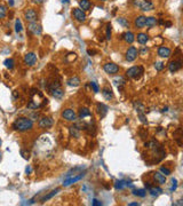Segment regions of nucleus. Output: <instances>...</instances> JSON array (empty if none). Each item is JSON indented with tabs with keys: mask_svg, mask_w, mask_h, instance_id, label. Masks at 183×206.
<instances>
[{
	"mask_svg": "<svg viewBox=\"0 0 183 206\" xmlns=\"http://www.w3.org/2000/svg\"><path fill=\"white\" fill-rule=\"evenodd\" d=\"M33 120H31L28 117H18L12 124V128L20 133H25V132L32 131L33 129Z\"/></svg>",
	"mask_w": 183,
	"mask_h": 206,
	"instance_id": "obj_1",
	"label": "nucleus"
},
{
	"mask_svg": "<svg viewBox=\"0 0 183 206\" xmlns=\"http://www.w3.org/2000/svg\"><path fill=\"white\" fill-rule=\"evenodd\" d=\"M144 73V69L141 65H135V67L129 68L126 71V77L129 79H134V80H137L140 79Z\"/></svg>",
	"mask_w": 183,
	"mask_h": 206,
	"instance_id": "obj_2",
	"label": "nucleus"
},
{
	"mask_svg": "<svg viewBox=\"0 0 183 206\" xmlns=\"http://www.w3.org/2000/svg\"><path fill=\"white\" fill-rule=\"evenodd\" d=\"M134 6L138 7L142 12H150L155 8V6H153L151 1H147V0H135L134 1Z\"/></svg>",
	"mask_w": 183,
	"mask_h": 206,
	"instance_id": "obj_3",
	"label": "nucleus"
},
{
	"mask_svg": "<svg viewBox=\"0 0 183 206\" xmlns=\"http://www.w3.org/2000/svg\"><path fill=\"white\" fill-rule=\"evenodd\" d=\"M103 70H104V72L108 73V75L113 76V75H117V73L119 72L120 69L116 63H113V62H108V63H106L104 65H103Z\"/></svg>",
	"mask_w": 183,
	"mask_h": 206,
	"instance_id": "obj_4",
	"label": "nucleus"
},
{
	"mask_svg": "<svg viewBox=\"0 0 183 206\" xmlns=\"http://www.w3.org/2000/svg\"><path fill=\"white\" fill-rule=\"evenodd\" d=\"M24 18L28 23L37 22V20H38V13H37V11L33 9V8H28V9H25V12H24Z\"/></svg>",
	"mask_w": 183,
	"mask_h": 206,
	"instance_id": "obj_5",
	"label": "nucleus"
},
{
	"mask_svg": "<svg viewBox=\"0 0 183 206\" xmlns=\"http://www.w3.org/2000/svg\"><path fill=\"white\" fill-rule=\"evenodd\" d=\"M137 56H138V50H137L136 47H134V46L128 47V49H127L126 53H125V59H126V61L133 62V61L136 60Z\"/></svg>",
	"mask_w": 183,
	"mask_h": 206,
	"instance_id": "obj_6",
	"label": "nucleus"
},
{
	"mask_svg": "<svg viewBox=\"0 0 183 206\" xmlns=\"http://www.w3.org/2000/svg\"><path fill=\"white\" fill-rule=\"evenodd\" d=\"M53 125H54V120L50 117L45 116V117L39 118L38 126H39V128H41V129H47V128H50Z\"/></svg>",
	"mask_w": 183,
	"mask_h": 206,
	"instance_id": "obj_7",
	"label": "nucleus"
},
{
	"mask_svg": "<svg viewBox=\"0 0 183 206\" xmlns=\"http://www.w3.org/2000/svg\"><path fill=\"white\" fill-rule=\"evenodd\" d=\"M72 16H73V18L76 20L77 22H85L86 21V13H85L82 9H80V8H73L72 9Z\"/></svg>",
	"mask_w": 183,
	"mask_h": 206,
	"instance_id": "obj_8",
	"label": "nucleus"
},
{
	"mask_svg": "<svg viewBox=\"0 0 183 206\" xmlns=\"http://www.w3.org/2000/svg\"><path fill=\"white\" fill-rule=\"evenodd\" d=\"M28 30L33 36H40L42 32V26L37 22H32V23H29Z\"/></svg>",
	"mask_w": 183,
	"mask_h": 206,
	"instance_id": "obj_9",
	"label": "nucleus"
},
{
	"mask_svg": "<svg viewBox=\"0 0 183 206\" xmlns=\"http://www.w3.org/2000/svg\"><path fill=\"white\" fill-rule=\"evenodd\" d=\"M62 118L67 121H76L77 120V114L72 109H64L62 111Z\"/></svg>",
	"mask_w": 183,
	"mask_h": 206,
	"instance_id": "obj_10",
	"label": "nucleus"
},
{
	"mask_svg": "<svg viewBox=\"0 0 183 206\" xmlns=\"http://www.w3.org/2000/svg\"><path fill=\"white\" fill-rule=\"evenodd\" d=\"M37 61H38V59H37V55H35V53H32V52H30V53H26L24 55V62H25V64H26L28 67H33V65H35Z\"/></svg>",
	"mask_w": 183,
	"mask_h": 206,
	"instance_id": "obj_11",
	"label": "nucleus"
},
{
	"mask_svg": "<svg viewBox=\"0 0 183 206\" xmlns=\"http://www.w3.org/2000/svg\"><path fill=\"white\" fill-rule=\"evenodd\" d=\"M182 69V61L180 60H174V61H171L168 64V70L169 72H172V73H174V72L179 71V70H181Z\"/></svg>",
	"mask_w": 183,
	"mask_h": 206,
	"instance_id": "obj_12",
	"label": "nucleus"
},
{
	"mask_svg": "<svg viewBox=\"0 0 183 206\" xmlns=\"http://www.w3.org/2000/svg\"><path fill=\"white\" fill-rule=\"evenodd\" d=\"M158 55L160 57H162V59H168V57H171V55H172V50H171V48H168V47L166 46H160L158 48Z\"/></svg>",
	"mask_w": 183,
	"mask_h": 206,
	"instance_id": "obj_13",
	"label": "nucleus"
},
{
	"mask_svg": "<svg viewBox=\"0 0 183 206\" xmlns=\"http://www.w3.org/2000/svg\"><path fill=\"white\" fill-rule=\"evenodd\" d=\"M48 91L53 95V97L57 100H61L64 96V91L62 89V87H54V88H49Z\"/></svg>",
	"mask_w": 183,
	"mask_h": 206,
	"instance_id": "obj_14",
	"label": "nucleus"
},
{
	"mask_svg": "<svg viewBox=\"0 0 183 206\" xmlns=\"http://www.w3.org/2000/svg\"><path fill=\"white\" fill-rule=\"evenodd\" d=\"M145 17L144 15H140V16H137L135 20H134V26L135 29H143L145 26Z\"/></svg>",
	"mask_w": 183,
	"mask_h": 206,
	"instance_id": "obj_15",
	"label": "nucleus"
},
{
	"mask_svg": "<svg viewBox=\"0 0 183 206\" xmlns=\"http://www.w3.org/2000/svg\"><path fill=\"white\" fill-rule=\"evenodd\" d=\"M147 190H148V192L152 197H157V196L162 194V189L160 188V187H158V185H150Z\"/></svg>",
	"mask_w": 183,
	"mask_h": 206,
	"instance_id": "obj_16",
	"label": "nucleus"
},
{
	"mask_svg": "<svg viewBox=\"0 0 183 206\" xmlns=\"http://www.w3.org/2000/svg\"><path fill=\"white\" fill-rule=\"evenodd\" d=\"M102 95H103V97H104L106 100H108V101L113 99V92H112V89H111L110 86H104V87H103Z\"/></svg>",
	"mask_w": 183,
	"mask_h": 206,
	"instance_id": "obj_17",
	"label": "nucleus"
},
{
	"mask_svg": "<svg viewBox=\"0 0 183 206\" xmlns=\"http://www.w3.org/2000/svg\"><path fill=\"white\" fill-rule=\"evenodd\" d=\"M84 176H85V174L80 173V174L77 175V176H71V178H68L67 180H64L63 185L64 187H68V185H72V183H74V182H77V181H79V180H81Z\"/></svg>",
	"mask_w": 183,
	"mask_h": 206,
	"instance_id": "obj_18",
	"label": "nucleus"
},
{
	"mask_svg": "<svg viewBox=\"0 0 183 206\" xmlns=\"http://www.w3.org/2000/svg\"><path fill=\"white\" fill-rule=\"evenodd\" d=\"M96 110H97V114L100 115L101 118L106 117V115L108 114V107L104 103H97L96 104Z\"/></svg>",
	"mask_w": 183,
	"mask_h": 206,
	"instance_id": "obj_19",
	"label": "nucleus"
},
{
	"mask_svg": "<svg viewBox=\"0 0 183 206\" xmlns=\"http://www.w3.org/2000/svg\"><path fill=\"white\" fill-rule=\"evenodd\" d=\"M80 78L77 77V76H73V77H70V78L67 80V85L70 86V87H78V86L80 85Z\"/></svg>",
	"mask_w": 183,
	"mask_h": 206,
	"instance_id": "obj_20",
	"label": "nucleus"
},
{
	"mask_svg": "<svg viewBox=\"0 0 183 206\" xmlns=\"http://www.w3.org/2000/svg\"><path fill=\"white\" fill-rule=\"evenodd\" d=\"M121 39L125 40L127 44H133L134 40H135V35H134L133 32L127 31V32H125V33L121 35Z\"/></svg>",
	"mask_w": 183,
	"mask_h": 206,
	"instance_id": "obj_21",
	"label": "nucleus"
},
{
	"mask_svg": "<svg viewBox=\"0 0 183 206\" xmlns=\"http://www.w3.org/2000/svg\"><path fill=\"white\" fill-rule=\"evenodd\" d=\"M153 180H155L158 185H165L166 183V176L160 172H155L153 173Z\"/></svg>",
	"mask_w": 183,
	"mask_h": 206,
	"instance_id": "obj_22",
	"label": "nucleus"
},
{
	"mask_svg": "<svg viewBox=\"0 0 183 206\" xmlns=\"http://www.w3.org/2000/svg\"><path fill=\"white\" fill-rule=\"evenodd\" d=\"M135 39L137 40V43L141 44V45H145V44L149 41V36L144 32H140V33H137V36Z\"/></svg>",
	"mask_w": 183,
	"mask_h": 206,
	"instance_id": "obj_23",
	"label": "nucleus"
},
{
	"mask_svg": "<svg viewBox=\"0 0 183 206\" xmlns=\"http://www.w3.org/2000/svg\"><path fill=\"white\" fill-rule=\"evenodd\" d=\"M79 8L82 9L84 12L89 11V9L92 8L91 0H79Z\"/></svg>",
	"mask_w": 183,
	"mask_h": 206,
	"instance_id": "obj_24",
	"label": "nucleus"
},
{
	"mask_svg": "<svg viewBox=\"0 0 183 206\" xmlns=\"http://www.w3.org/2000/svg\"><path fill=\"white\" fill-rule=\"evenodd\" d=\"M157 21H158V20H157L155 16H149V17H147V20H145V26L148 29L153 28V26L157 25Z\"/></svg>",
	"mask_w": 183,
	"mask_h": 206,
	"instance_id": "obj_25",
	"label": "nucleus"
},
{
	"mask_svg": "<svg viewBox=\"0 0 183 206\" xmlns=\"http://www.w3.org/2000/svg\"><path fill=\"white\" fill-rule=\"evenodd\" d=\"M78 116H79V118H80V119H84V118L92 116V112H91V110H89L88 108H81L80 110H79V114H78Z\"/></svg>",
	"mask_w": 183,
	"mask_h": 206,
	"instance_id": "obj_26",
	"label": "nucleus"
},
{
	"mask_svg": "<svg viewBox=\"0 0 183 206\" xmlns=\"http://www.w3.org/2000/svg\"><path fill=\"white\" fill-rule=\"evenodd\" d=\"M70 135L73 138H79L80 136V128L78 125H73L70 127Z\"/></svg>",
	"mask_w": 183,
	"mask_h": 206,
	"instance_id": "obj_27",
	"label": "nucleus"
},
{
	"mask_svg": "<svg viewBox=\"0 0 183 206\" xmlns=\"http://www.w3.org/2000/svg\"><path fill=\"white\" fill-rule=\"evenodd\" d=\"M128 185H129V183L127 181L118 180V181H116V183H115V188H116L117 190H123L125 187H128Z\"/></svg>",
	"mask_w": 183,
	"mask_h": 206,
	"instance_id": "obj_28",
	"label": "nucleus"
},
{
	"mask_svg": "<svg viewBox=\"0 0 183 206\" xmlns=\"http://www.w3.org/2000/svg\"><path fill=\"white\" fill-rule=\"evenodd\" d=\"M132 194H133L134 196L144 198L145 196H147V190H145V189H134V190H132Z\"/></svg>",
	"mask_w": 183,
	"mask_h": 206,
	"instance_id": "obj_29",
	"label": "nucleus"
},
{
	"mask_svg": "<svg viewBox=\"0 0 183 206\" xmlns=\"http://www.w3.org/2000/svg\"><path fill=\"white\" fill-rule=\"evenodd\" d=\"M57 192H60V188H57V189H55V190H53V191H50L48 195H46V196H44L41 199H40V202L41 203H44V202H47L48 199H50L52 197H54V196L56 195Z\"/></svg>",
	"mask_w": 183,
	"mask_h": 206,
	"instance_id": "obj_30",
	"label": "nucleus"
},
{
	"mask_svg": "<svg viewBox=\"0 0 183 206\" xmlns=\"http://www.w3.org/2000/svg\"><path fill=\"white\" fill-rule=\"evenodd\" d=\"M4 65L7 68V69L12 70V69H14V67H15V61L13 60V59H6V60L4 61Z\"/></svg>",
	"mask_w": 183,
	"mask_h": 206,
	"instance_id": "obj_31",
	"label": "nucleus"
},
{
	"mask_svg": "<svg viewBox=\"0 0 183 206\" xmlns=\"http://www.w3.org/2000/svg\"><path fill=\"white\" fill-rule=\"evenodd\" d=\"M117 22L119 23L121 26H124V28H129V22L127 21L125 17H119L117 18Z\"/></svg>",
	"mask_w": 183,
	"mask_h": 206,
	"instance_id": "obj_32",
	"label": "nucleus"
},
{
	"mask_svg": "<svg viewBox=\"0 0 183 206\" xmlns=\"http://www.w3.org/2000/svg\"><path fill=\"white\" fill-rule=\"evenodd\" d=\"M6 15H7V7L5 5L0 4V20L6 17Z\"/></svg>",
	"mask_w": 183,
	"mask_h": 206,
	"instance_id": "obj_33",
	"label": "nucleus"
},
{
	"mask_svg": "<svg viewBox=\"0 0 183 206\" xmlns=\"http://www.w3.org/2000/svg\"><path fill=\"white\" fill-rule=\"evenodd\" d=\"M22 30H23V25H22L21 20L16 18V21H15V31L17 32V33H20V32H22Z\"/></svg>",
	"mask_w": 183,
	"mask_h": 206,
	"instance_id": "obj_34",
	"label": "nucleus"
},
{
	"mask_svg": "<svg viewBox=\"0 0 183 206\" xmlns=\"http://www.w3.org/2000/svg\"><path fill=\"white\" fill-rule=\"evenodd\" d=\"M137 117L140 119L143 125H147L148 124V119H147V116H145V112H140V114H137Z\"/></svg>",
	"mask_w": 183,
	"mask_h": 206,
	"instance_id": "obj_35",
	"label": "nucleus"
},
{
	"mask_svg": "<svg viewBox=\"0 0 183 206\" xmlns=\"http://www.w3.org/2000/svg\"><path fill=\"white\" fill-rule=\"evenodd\" d=\"M111 30H112V25L108 23L106 24V40H110L111 39Z\"/></svg>",
	"mask_w": 183,
	"mask_h": 206,
	"instance_id": "obj_36",
	"label": "nucleus"
},
{
	"mask_svg": "<svg viewBox=\"0 0 183 206\" xmlns=\"http://www.w3.org/2000/svg\"><path fill=\"white\" fill-rule=\"evenodd\" d=\"M159 172H160V173H162V174L165 175V176H168V175L172 174V171L169 170V168H167V167H165V166L160 167V168H159Z\"/></svg>",
	"mask_w": 183,
	"mask_h": 206,
	"instance_id": "obj_37",
	"label": "nucleus"
},
{
	"mask_svg": "<svg viewBox=\"0 0 183 206\" xmlns=\"http://www.w3.org/2000/svg\"><path fill=\"white\" fill-rule=\"evenodd\" d=\"M89 86H91V88L93 89V92L94 93H99L100 92V87L97 85V82H89Z\"/></svg>",
	"mask_w": 183,
	"mask_h": 206,
	"instance_id": "obj_38",
	"label": "nucleus"
},
{
	"mask_svg": "<svg viewBox=\"0 0 183 206\" xmlns=\"http://www.w3.org/2000/svg\"><path fill=\"white\" fill-rule=\"evenodd\" d=\"M138 134H140V136H141L142 140H145L147 138H148V131H147V129H144V128H140V131H138Z\"/></svg>",
	"mask_w": 183,
	"mask_h": 206,
	"instance_id": "obj_39",
	"label": "nucleus"
},
{
	"mask_svg": "<svg viewBox=\"0 0 183 206\" xmlns=\"http://www.w3.org/2000/svg\"><path fill=\"white\" fill-rule=\"evenodd\" d=\"M164 68H165V64L162 62H156L155 63V69L157 71H162V70H164Z\"/></svg>",
	"mask_w": 183,
	"mask_h": 206,
	"instance_id": "obj_40",
	"label": "nucleus"
},
{
	"mask_svg": "<svg viewBox=\"0 0 183 206\" xmlns=\"http://www.w3.org/2000/svg\"><path fill=\"white\" fill-rule=\"evenodd\" d=\"M176 188H177V180H176V179H172V185H171V188H169V191L171 192L175 191Z\"/></svg>",
	"mask_w": 183,
	"mask_h": 206,
	"instance_id": "obj_41",
	"label": "nucleus"
},
{
	"mask_svg": "<svg viewBox=\"0 0 183 206\" xmlns=\"http://www.w3.org/2000/svg\"><path fill=\"white\" fill-rule=\"evenodd\" d=\"M21 155L23 156V158H24V159H29V158H30V152H29V151L21 150Z\"/></svg>",
	"mask_w": 183,
	"mask_h": 206,
	"instance_id": "obj_42",
	"label": "nucleus"
},
{
	"mask_svg": "<svg viewBox=\"0 0 183 206\" xmlns=\"http://www.w3.org/2000/svg\"><path fill=\"white\" fill-rule=\"evenodd\" d=\"M29 118H30L31 120H37V119H39V112H33Z\"/></svg>",
	"mask_w": 183,
	"mask_h": 206,
	"instance_id": "obj_43",
	"label": "nucleus"
},
{
	"mask_svg": "<svg viewBox=\"0 0 183 206\" xmlns=\"http://www.w3.org/2000/svg\"><path fill=\"white\" fill-rule=\"evenodd\" d=\"M92 205L93 206H102V202H100L99 199H93Z\"/></svg>",
	"mask_w": 183,
	"mask_h": 206,
	"instance_id": "obj_44",
	"label": "nucleus"
},
{
	"mask_svg": "<svg viewBox=\"0 0 183 206\" xmlns=\"http://www.w3.org/2000/svg\"><path fill=\"white\" fill-rule=\"evenodd\" d=\"M87 53H88V55H91V56H94L95 54H97V50H95V49H88Z\"/></svg>",
	"mask_w": 183,
	"mask_h": 206,
	"instance_id": "obj_45",
	"label": "nucleus"
},
{
	"mask_svg": "<svg viewBox=\"0 0 183 206\" xmlns=\"http://www.w3.org/2000/svg\"><path fill=\"white\" fill-rule=\"evenodd\" d=\"M44 1H45V0H31V2L35 5H41Z\"/></svg>",
	"mask_w": 183,
	"mask_h": 206,
	"instance_id": "obj_46",
	"label": "nucleus"
},
{
	"mask_svg": "<svg viewBox=\"0 0 183 206\" xmlns=\"http://www.w3.org/2000/svg\"><path fill=\"white\" fill-rule=\"evenodd\" d=\"M173 205H174V206H181V205H183V200H182V199H180V200H177L176 203H173Z\"/></svg>",
	"mask_w": 183,
	"mask_h": 206,
	"instance_id": "obj_47",
	"label": "nucleus"
},
{
	"mask_svg": "<svg viewBox=\"0 0 183 206\" xmlns=\"http://www.w3.org/2000/svg\"><path fill=\"white\" fill-rule=\"evenodd\" d=\"M164 25H165V28H171V26H172V22L166 21V22H164Z\"/></svg>",
	"mask_w": 183,
	"mask_h": 206,
	"instance_id": "obj_48",
	"label": "nucleus"
},
{
	"mask_svg": "<svg viewBox=\"0 0 183 206\" xmlns=\"http://www.w3.org/2000/svg\"><path fill=\"white\" fill-rule=\"evenodd\" d=\"M128 206H140V203H137V202L129 203V204H128Z\"/></svg>",
	"mask_w": 183,
	"mask_h": 206,
	"instance_id": "obj_49",
	"label": "nucleus"
},
{
	"mask_svg": "<svg viewBox=\"0 0 183 206\" xmlns=\"http://www.w3.org/2000/svg\"><path fill=\"white\" fill-rule=\"evenodd\" d=\"M145 53H148V48H145L144 47V48H142L141 49V55H144Z\"/></svg>",
	"mask_w": 183,
	"mask_h": 206,
	"instance_id": "obj_50",
	"label": "nucleus"
},
{
	"mask_svg": "<svg viewBox=\"0 0 183 206\" xmlns=\"http://www.w3.org/2000/svg\"><path fill=\"white\" fill-rule=\"evenodd\" d=\"M25 172H26V174H30V173H31V167H30V166L26 167V170H25Z\"/></svg>",
	"mask_w": 183,
	"mask_h": 206,
	"instance_id": "obj_51",
	"label": "nucleus"
},
{
	"mask_svg": "<svg viewBox=\"0 0 183 206\" xmlns=\"http://www.w3.org/2000/svg\"><path fill=\"white\" fill-rule=\"evenodd\" d=\"M8 4H9V6H13V5H14V1H13V0H8Z\"/></svg>",
	"mask_w": 183,
	"mask_h": 206,
	"instance_id": "obj_52",
	"label": "nucleus"
},
{
	"mask_svg": "<svg viewBox=\"0 0 183 206\" xmlns=\"http://www.w3.org/2000/svg\"><path fill=\"white\" fill-rule=\"evenodd\" d=\"M162 112H167V111H168V108H167V107H166V108H164V109H162Z\"/></svg>",
	"mask_w": 183,
	"mask_h": 206,
	"instance_id": "obj_53",
	"label": "nucleus"
},
{
	"mask_svg": "<svg viewBox=\"0 0 183 206\" xmlns=\"http://www.w3.org/2000/svg\"><path fill=\"white\" fill-rule=\"evenodd\" d=\"M69 1H70V0H62L63 4H69Z\"/></svg>",
	"mask_w": 183,
	"mask_h": 206,
	"instance_id": "obj_54",
	"label": "nucleus"
},
{
	"mask_svg": "<svg viewBox=\"0 0 183 206\" xmlns=\"http://www.w3.org/2000/svg\"><path fill=\"white\" fill-rule=\"evenodd\" d=\"M1 159H2V153L0 152V162H1Z\"/></svg>",
	"mask_w": 183,
	"mask_h": 206,
	"instance_id": "obj_55",
	"label": "nucleus"
},
{
	"mask_svg": "<svg viewBox=\"0 0 183 206\" xmlns=\"http://www.w3.org/2000/svg\"><path fill=\"white\" fill-rule=\"evenodd\" d=\"M1 144H2V141H1V139H0V147H1Z\"/></svg>",
	"mask_w": 183,
	"mask_h": 206,
	"instance_id": "obj_56",
	"label": "nucleus"
},
{
	"mask_svg": "<svg viewBox=\"0 0 183 206\" xmlns=\"http://www.w3.org/2000/svg\"><path fill=\"white\" fill-rule=\"evenodd\" d=\"M100 1H108V0H100Z\"/></svg>",
	"mask_w": 183,
	"mask_h": 206,
	"instance_id": "obj_57",
	"label": "nucleus"
},
{
	"mask_svg": "<svg viewBox=\"0 0 183 206\" xmlns=\"http://www.w3.org/2000/svg\"><path fill=\"white\" fill-rule=\"evenodd\" d=\"M147 1H150V0H147Z\"/></svg>",
	"mask_w": 183,
	"mask_h": 206,
	"instance_id": "obj_58",
	"label": "nucleus"
}]
</instances>
